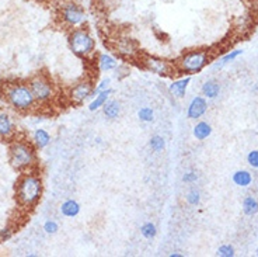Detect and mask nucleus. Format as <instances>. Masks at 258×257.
Instances as JSON below:
<instances>
[{
  "label": "nucleus",
  "instance_id": "obj_1",
  "mask_svg": "<svg viewBox=\"0 0 258 257\" xmlns=\"http://www.w3.org/2000/svg\"><path fill=\"white\" fill-rule=\"evenodd\" d=\"M42 177L35 169L20 174L16 183V201L20 208L30 211L34 207H37L42 197Z\"/></svg>",
  "mask_w": 258,
  "mask_h": 257
},
{
  "label": "nucleus",
  "instance_id": "obj_2",
  "mask_svg": "<svg viewBox=\"0 0 258 257\" xmlns=\"http://www.w3.org/2000/svg\"><path fill=\"white\" fill-rule=\"evenodd\" d=\"M9 162L19 173L37 169V148L28 139L14 138L9 146Z\"/></svg>",
  "mask_w": 258,
  "mask_h": 257
},
{
  "label": "nucleus",
  "instance_id": "obj_3",
  "mask_svg": "<svg viewBox=\"0 0 258 257\" xmlns=\"http://www.w3.org/2000/svg\"><path fill=\"white\" fill-rule=\"evenodd\" d=\"M2 93L7 104L17 112H30L38 106L31 87L24 82L7 83L3 86Z\"/></svg>",
  "mask_w": 258,
  "mask_h": 257
},
{
  "label": "nucleus",
  "instance_id": "obj_4",
  "mask_svg": "<svg viewBox=\"0 0 258 257\" xmlns=\"http://www.w3.org/2000/svg\"><path fill=\"white\" fill-rule=\"evenodd\" d=\"M68 44L72 52L80 59L91 60L96 56V40L83 26L72 28L68 35Z\"/></svg>",
  "mask_w": 258,
  "mask_h": 257
},
{
  "label": "nucleus",
  "instance_id": "obj_5",
  "mask_svg": "<svg viewBox=\"0 0 258 257\" xmlns=\"http://www.w3.org/2000/svg\"><path fill=\"white\" fill-rule=\"evenodd\" d=\"M211 60L212 58L208 49H194V51L182 53L180 58L175 60L174 65L178 73L192 76V75H198L202 72L211 63Z\"/></svg>",
  "mask_w": 258,
  "mask_h": 257
},
{
  "label": "nucleus",
  "instance_id": "obj_6",
  "mask_svg": "<svg viewBox=\"0 0 258 257\" xmlns=\"http://www.w3.org/2000/svg\"><path fill=\"white\" fill-rule=\"evenodd\" d=\"M28 85L31 87L34 97L37 100L38 106L52 104L55 101V99H56V96H58L56 86L53 85L51 78L48 75H45V73L34 75L31 79L28 80Z\"/></svg>",
  "mask_w": 258,
  "mask_h": 257
},
{
  "label": "nucleus",
  "instance_id": "obj_7",
  "mask_svg": "<svg viewBox=\"0 0 258 257\" xmlns=\"http://www.w3.org/2000/svg\"><path fill=\"white\" fill-rule=\"evenodd\" d=\"M141 65L149 71V72L155 73L157 76H163V78H168V76H173L177 69L175 65L170 60L160 58V56H156V55H149V53H142L141 55Z\"/></svg>",
  "mask_w": 258,
  "mask_h": 257
},
{
  "label": "nucleus",
  "instance_id": "obj_8",
  "mask_svg": "<svg viewBox=\"0 0 258 257\" xmlns=\"http://www.w3.org/2000/svg\"><path fill=\"white\" fill-rule=\"evenodd\" d=\"M86 12L82 5H79L73 0L64 2L60 7V20L64 26L69 28H76L82 27L86 23Z\"/></svg>",
  "mask_w": 258,
  "mask_h": 257
},
{
  "label": "nucleus",
  "instance_id": "obj_9",
  "mask_svg": "<svg viewBox=\"0 0 258 257\" xmlns=\"http://www.w3.org/2000/svg\"><path fill=\"white\" fill-rule=\"evenodd\" d=\"M93 92H94L93 80L84 78L71 86V89L68 92V99L73 106H83L87 100L93 99Z\"/></svg>",
  "mask_w": 258,
  "mask_h": 257
},
{
  "label": "nucleus",
  "instance_id": "obj_10",
  "mask_svg": "<svg viewBox=\"0 0 258 257\" xmlns=\"http://www.w3.org/2000/svg\"><path fill=\"white\" fill-rule=\"evenodd\" d=\"M114 49L122 59L126 60H139L141 55H142L138 44L129 37H123V38L116 40Z\"/></svg>",
  "mask_w": 258,
  "mask_h": 257
},
{
  "label": "nucleus",
  "instance_id": "obj_11",
  "mask_svg": "<svg viewBox=\"0 0 258 257\" xmlns=\"http://www.w3.org/2000/svg\"><path fill=\"white\" fill-rule=\"evenodd\" d=\"M17 126L14 122L13 115L6 110H0V139L12 141L16 138Z\"/></svg>",
  "mask_w": 258,
  "mask_h": 257
},
{
  "label": "nucleus",
  "instance_id": "obj_12",
  "mask_svg": "<svg viewBox=\"0 0 258 257\" xmlns=\"http://www.w3.org/2000/svg\"><path fill=\"white\" fill-rule=\"evenodd\" d=\"M208 111V101L204 96H195L187 107V117L189 119H198Z\"/></svg>",
  "mask_w": 258,
  "mask_h": 257
},
{
  "label": "nucleus",
  "instance_id": "obj_13",
  "mask_svg": "<svg viewBox=\"0 0 258 257\" xmlns=\"http://www.w3.org/2000/svg\"><path fill=\"white\" fill-rule=\"evenodd\" d=\"M97 68L101 73H108L116 71V68L119 66V62L116 59L115 56H112L110 53H98L96 59Z\"/></svg>",
  "mask_w": 258,
  "mask_h": 257
},
{
  "label": "nucleus",
  "instance_id": "obj_14",
  "mask_svg": "<svg viewBox=\"0 0 258 257\" xmlns=\"http://www.w3.org/2000/svg\"><path fill=\"white\" fill-rule=\"evenodd\" d=\"M189 83H191V76H185V78L174 80L171 85L168 86V92L175 99H182L185 96V93H187Z\"/></svg>",
  "mask_w": 258,
  "mask_h": 257
},
{
  "label": "nucleus",
  "instance_id": "obj_15",
  "mask_svg": "<svg viewBox=\"0 0 258 257\" xmlns=\"http://www.w3.org/2000/svg\"><path fill=\"white\" fill-rule=\"evenodd\" d=\"M51 134L46 130H44V128H37L35 131L32 132L31 142L37 149H45L46 146L51 144Z\"/></svg>",
  "mask_w": 258,
  "mask_h": 257
},
{
  "label": "nucleus",
  "instance_id": "obj_16",
  "mask_svg": "<svg viewBox=\"0 0 258 257\" xmlns=\"http://www.w3.org/2000/svg\"><path fill=\"white\" fill-rule=\"evenodd\" d=\"M201 93H202V96L208 100L216 99L220 93L219 82L215 79H209L207 80V82H204V85L201 87Z\"/></svg>",
  "mask_w": 258,
  "mask_h": 257
},
{
  "label": "nucleus",
  "instance_id": "obj_17",
  "mask_svg": "<svg viewBox=\"0 0 258 257\" xmlns=\"http://www.w3.org/2000/svg\"><path fill=\"white\" fill-rule=\"evenodd\" d=\"M112 89H107V90H104V92L97 93L96 96H93V99H91L90 104H89V111L94 112L97 110H100V108H103V106L110 100V96L112 94Z\"/></svg>",
  "mask_w": 258,
  "mask_h": 257
},
{
  "label": "nucleus",
  "instance_id": "obj_18",
  "mask_svg": "<svg viewBox=\"0 0 258 257\" xmlns=\"http://www.w3.org/2000/svg\"><path fill=\"white\" fill-rule=\"evenodd\" d=\"M80 210H82L80 204H79L76 200H66L59 207L60 214L66 218H76L80 214Z\"/></svg>",
  "mask_w": 258,
  "mask_h": 257
},
{
  "label": "nucleus",
  "instance_id": "obj_19",
  "mask_svg": "<svg viewBox=\"0 0 258 257\" xmlns=\"http://www.w3.org/2000/svg\"><path fill=\"white\" fill-rule=\"evenodd\" d=\"M103 114L107 119H116L121 115V103L118 100H108L103 106Z\"/></svg>",
  "mask_w": 258,
  "mask_h": 257
},
{
  "label": "nucleus",
  "instance_id": "obj_20",
  "mask_svg": "<svg viewBox=\"0 0 258 257\" xmlns=\"http://www.w3.org/2000/svg\"><path fill=\"white\" fill-rule=\"evenodd\" d=\"M192 134L198 141H205L212 135V126L205 121H200V122H197V125L194 126Z\"/></svg>",
  "mask_w": 258,
  "mask_h": 257
},
{
  "label": "nucleus",
  "instance_id": "obj_21",
  "mask_svg": "<svg viewBox=\"0 0 258 257\" xmlns=\"http://www.w3.org/2000/svg\"><path fill=\"white\" fill-rule=\"evenodd\" d=\"M232 180L239 187H248L252 183V174L247 170H237L233 173Z\"/></svg>",
  "mask_w": 258,
  "mask_h": 257
},
{
  "label": "nucleus",
  "instance_id": "obj_22",
  "mask_svg": "<svg viewBox=\"0 0 258 257\" xmlns=\"http://www.w3.org/2000/svg\"><path fill=\"white\" fill-rule=\"evenodd\" d=\"M243 212H244L247 217H254L258 214V201L252 196H248L243 200Z\"/></svg>",
  "mask_w": 258,
  "mask_h": 257
},
{
  "label": "nucleus",
  "instance_id": "obj_23",
  "mask_svg": "<svg viewBox=\"0 0 258 257\" xmlns=\"http://www.w3.org/2000/svg\"><path fill=\"white\" fill-rule=\"evenodd\" d=\"M240 55H243V51H241V49H234V51L227 52L226 55H223V56H222V58H220L215 65H213V69H222L225 65L230 63V62H233L234 59H237Z\"/></svg>",
  "mask_w": 258,
  "mask_h": 257
},
{
  "label": "nucleus",
  "instance_id": "obj_24",
  "mask_svg": "<svg viewBox=\"0 0 258 257\" xmlns=\"http://www.w3.org/2000/svg\"><path fill=\"white\" fill-rule=\"evenodd\" d=\"M141 235H142L145 239H155L156 235H157V228H156V225L152 224V222H145V224L141 226Z\"/></svg>",
  "mask_w": 258,
  "mask_h": 257
},
{
  "label": "nucleus",
  "instance_id": "obj_25",
  "mask_svg": "<svg viewBox=\"0 0 258 257\" xmlns=\"http://www.w3.org/2000/svg\"><path fill=\"white\" fill-rule=\"evenodd\" d=\"M138 118L141 119L142 122H153L155 121V111L153 108L145 106L138 111Z\"/></svg>",
  "mask_w": 258,
  "mask_h": 257
},
{
  "label": "nucleus",
  "instance_id": "obj_26",
  "mask_svg": "<svg viewBox=\"0 0 258 257\" xmlns=\"http://www.w3.org/2000/svg\"><path fill=\"white\" fill-rule=\"evenodd\" d=\"M149 146L153 152H161L166 148V139L160 137V135H155L149 141Z\"/></svg>",
  "mask_w": 258,
  "mask_h": 257
},
{
  "label": "nucleus",
  "instance_id": "obj_27",
  "mask_svg": "<svg viewBox=\"0 0 258 257\" xmlns=\"http://www.w3.org/2000/svg\"><path fill=\"white\" fill-rule=\"evenodd\" d=\"M234 254H236V251H234V247L232 244H222L216 250V256L219 257H233Z\"/></svg>",
  "mask_w": 258,
  "mask_h": 257
},
{
  "label": "nucleus",
  "instance_id": "obj_28",
  "mask_svg": "<svg viewBox=\"0 0 258 257\" xmlns=\"http://www.w3.org/2000/svg\"><path fill=\"white\" fill-rule=\"evenodd\" d=\"M185 201H187L189 205H192V207H197V205H200L201 192L198 191V190H191V191L188 192L187 196H185Z\"/></svg>",
  "mask_w": 258,
  "mask_h": 257
},
{
  "label": "nucleus",
  "instance_id": "obj_29",
  "mask_svg": "<svg viewBox=\"0 0 258 257\" xmlns=\"http://www.w3.org/2000/svg\"><path fill=\"white\" fill-rule=\"evenodd\" d=\"M111 87V79L110 78H104L101 79L97 85H94V92H93V96H96L97 93L104 92V90H107V89H110Z\"/></svg>",
  "mask_w": 258,
  "mask_h": 257
},
{
  "label": "nucleus",
  "instance_id": "obj_30",
  "mask_svg": "<svg viewBox=\"0 0 258 257\" xmlns=\"http://www.w3.org/2000/svg\"><path fill=\"white\" fill-rule=\"evenodd\" d=\"M44 231H45V233H48V235H55V233H58V222L53 221V219H48V221H45V224H44Z\"/></svg>",
  "mask_w": 258,
  "mask_h": 257
},
{
  "label": "nucleus",
  "instance_id": "obj_31",
  "mask_svg": "<svg viewBox=\"0 0 258 257\" xmlns=\"http://www.w3.org/2000/svg\"><path fill=\"white\" fill-rule=\"evenodd\" d=\"M14 235V229L12 226H6L3 229H0V243H6L9 242Z\"/></svg>",
  "mask_w": 258,
  "mask_h": 257
},
{
  "label": "nucleus",
  "instance_id": "obj_32",
  "mask_svg": "<svg viewBox=\"0 0 258 257\" xmlns=\"http://www.w3.org/2000/svg\"><path fill=\"white\" fill-rule=\"evenodd\" d=\"M247 162L248 165L254 167V169H258V151H251L248 155H247Z\"/></svg>",
  "mask_w": 258,
  "mask_h": 257
},
{
  "label": "nucleus",
  "instance_id": "obj_33",
  "mask_svg": "<svg viewBox=\"0 0 258 257\" xmlns=\"http://www.w3.org/2000/svg\"><path fill=\"white\" fill-rule=\"evenodd\" d=\"M197 180H198V174H197V171H187V173L182 176V181H184V183H187V184H194Z\"/></svg>",
  "mask_w": 258,
  "mask_h": 257
},
{
  "label": "nucleus",
  "instance_id": "obj_34",
  "mask_svg": "<svg viewBox=\"0 0 258 257\" xmlns=\"http://www.w3.org/2000/svg\"><path fill=\"white\" fill-rule=\"evenodd\" d=\"M184 254H181L178 251H174V253H170V257H182Z\"/></svg>",
  "mask_w": 258,
  "mask_h": 257
},
{
  "label": "nucleus",
  "instance_id": "obj_35",
  "mask_svg": "<svg viewBox=\"0 0 258 257\" xmlns=\"http://www.w3.org/2000/svg\"><path fill=\"white\" fill-rule=\"evenodd\" d=\"M252 92L257 93L258 94V83H255V85H254V87H252Z\"/></svg>",
  "mask_w": 258,
  "mask_h": 257
},
{
  "label": "nucleus",
  "instance_id": "obj_36",
  "mask_svg": "<svg viewBox=\"0 0 258 257\" xmlns=\"http://www.w3.org/2000/svg\"><path fill=\"white\" fill-rule=\"evenodd\" d=\"M255 254H257V256H258V247H257V250H255Z\"/></svg>",
  "mask_w": 258,
  "mask_h": 257
}]
</instances>
